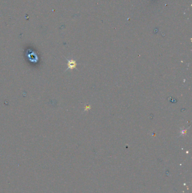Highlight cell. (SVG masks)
<instances>
[{
  "label": "cell",
  "mask_w": 192,
  "mask_h": 193,
  "mask_svg": "<svg viewBox=\"0 0 192 193\" xmlns=\"http://www.w3.org/2000/svg\"><path fill=\"white\" fill-rule=\"evenodd\" d=\"M77 66V63L75 60H69L68 62V68L70 69H75Z\"/></svg>",
  "instance_id": "cell-1"
}]
</instances>
